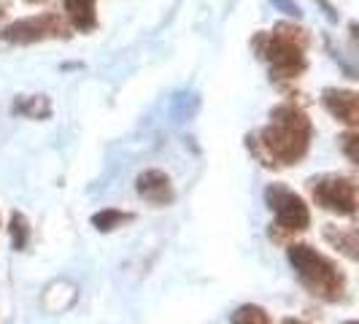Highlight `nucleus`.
<instances>
[{"label":"nucleus","instance_id":"obj_1","mask_svg":"<svg viewBox=\"0 0 359 324\" xmlns=\"http://www.w3.org/2000/svg\"><path fill=\"white\" fill-rule=\"evenodd\" d=\"M311 135L313 127L306 111L294 103H281L270 111L268 127H262L257 138L249 135V149L268 168L297 165L311 149Z\"/></svg>","mask_w":359,"mask_h":324},{"label":"nucleus","instance_id":"obj_2","mask_svg":"<svg viewBox=\"0 0 359 324\" xmlns=\"http://www.w3.org/2000/svg\"><path fill=\"white\" fill-rule=\"evenodd\" d=\"M289 265L294 268L300 284L324 303H341L346 300V273H343L330 257L319 254L308 243H292L287 249Z\"/></svg>","mask_w":359,"mask_h":324},{"label":"nucleus","instance_id":"obj_3","mask_svg":"<svg viewBox=\"0 0 359 324\" xmlns=\"http://www.w3.org/2000/svg\"><path fill=\"white\" fill-rule=\"evenodd\" d=\"M306 30L292 27V25H278L276 33L259 36L254 41L259 57L270 62V71L276 79H297L306 71Z\"/></svg>","mask_w":359,"mask_h":324},{"label":"nucleus","instance_id":"obj_4","mask_svg":"<svg viewBox=\"0 0 359 324\" xmlns=\"http://www.w3.org/2000/svg\"><path fill=\"white\" fill-rule=\"evenodd\" d=\"M311 195L316 200V205H322L324 211H332L338 216H354L357 214V181L338 173H324L308 181Z\"/></svg>","mask_w":359,"mask_h":324},{"label":"nucleus","instance_id":"obj_5","mask_svg":"<svg viewBox=\"0 0 359 324\" xmlns=\"http://www.w3.org/2000/svg\"><path fill=\"white\" fill-rule=\"evenodd\" d=\"M265 203L276 214V227L281 233H303L311 227V211L306 200L284 184H270L265 189Z\"/></svg>","mask_w":359,"mask_h":324},{"label":"nucleus","instance_id":"obj_6","mask_svg":"<svg viewBox=\"0 0 359 324\" xmlns=\"http://www.w3.org/2000/svg\"><path fill=\"white\" fill-rule=\"evenodd\" d=\"M68 25L57 14H38V17L19 19L14 25L3 27L0 38L8 41V43H38V41H46V38H68Z\"/></svg>","mask_w":359,"mask_h":324},{"label":"nucleus","instance_id":"obj_7","mask_svg":"<svg viewBox=\"0 0 359 324\" xmlns=\"http://www.w3.org/2000/svg\"><path fill=\"white\" fill-rule=\"evenodd\" d=\"M135 189L138 195L151 203V205H170L176 200V189L170 184V176L162 173V170H144L138 179H135Z\"/></svg>","mask_w":359,"mask_h":324},{"label":"nucleus","instance_id":"obj_8","mask_svg":"<svg viewBox=\"0 0 359 324\" xmlns=\"http://www.w3.org/2000/svg\"><path fill=\"white\" fill-rule=\"evenodd\" d=\"M322 103H324V108L332 114V116H338V119H341V122H346L348 127H357L359 125L357 92L335 90V87H330V90L322 92Z\"/></svg>","mask_w":359,"mask_h":324},{"label":"nucleus","instance_id":"obj_9","mask_svg":"<svg viewBox=\"0 0 359 324\" xmlns=\"http://www.w3.org/2000/svg\"><path fill=\"white\" fill-rule=\"evenodd\" d=\"M322 235L332 249H338L341 254H346L351 262L359 257V235H357L354 227H335V224H324Z\"/></svg>","mask_w":359,"mask_h":324},{"label":"nucleus","instance_id":"obj_10","mask_svg":"<svg viewBox=\"0 0 359 324\" xmlns=\"http://www.w3.org/2000/svg\"><path fill=\"white\" fill-rule=\"evenodd\" d=\"M65 11L71 17L73 27L81 33H90L97 27V8L95 0H65Z\"/></svg>","mask_w":359,"mask_h":324},{"label":"nucleus","instance_id":"obj_11","mask_svg":"<svg viewBox=\"0 0 359 324\" xmlns=\"http://www.w3.org/2000/svg\"><path fill=\"white\" fill-rule=\"evenodd\" d=\"M14 114L27 116V119H49L52 114V103L46 95H22L19 100H14Z\"/></svg>","mask_w":359,"mask_h":324},{"label":"nucleus","instance_id":"obj_12","mask_svg":"<svg viewBox=\"0 0 359 324\" xmlns=\"http://www.w3.org/2000/svg\"><path fill=\"white\" fill-rule=\"evenodd\" d=\"M135 216L130 214V211H119V208H106V211H100V214L92 216V227L97 230V233H111V230H116V227H125L130 224Z\"/></svg>","mask_w":359,"mask_h":324},{"label":"nucleus","instance_id":"obj_13","mask_svg":"<svg viewBox=\"0 0 359 324\" xmlns=\"http://www.w3.org/2000/svg\"><path fill=\"white\" fill-rule=\"evenodd\" d=\"M8 233H11V246L17 252H25L27 243H30V222H27V216L14 211L11 214V224H8Z\"/></svg>","mask_w":359,"mask_h":324},{"label":"nucleus","instance_id":"obj_14","mask_svg":"<svg viewBox=\"0 0 359 324\" xmlns=\"http://www.w3.org/2000/svg\"><path fill=\"white\" fill-rule=\"evenodd\" d=\"M230 324H273V319L268 316V311L259 306H241L230 316Z\"/></svg>","mask_w":359,"mask_h":324},{"label":"nucleus","instance_id":"obj_15","mask_svg":"<svg viewBox=\"0 0 359 324\" xmlns=\"http://www.w3.org/2000/svg\"><path fill=\"white\" fill-rule=\"evenodd\" d=\"M341 144H343V151H346V157L351 162H357V135L354 133H346L341 138Z\"/></svg>","mask_w":359,"mask_h":324},{"label":"nucleus","instance_id":"obj_16","mask_svg":"<svg viewBox=\"0 0 359 324\" xmlns=\"http://www.w3.org/2000/svg\"><path fill=\"white\" fill-rule=\"evenodd\" d=\"M273 6H278L289 17H300V6H297L294 0H273Z\"/></svg>","mask_w":359,"mask_h":324},{"label":"nucleus","instance_id":"obj_17","mask_svg":"<svg viewBox=\"0 0 359 324\" xmlns=\"http://www.w3.org/2000/svg\"><path fill=\"white\" fill-rule=\"evenodd\" d=\"M6 14H8V3H6V0H0V19L6 17Z\"/></svg>","mask_w":359,"mask_h":324},{"label":"nucleus","instance_id":"obj_18","mask_svg":"<svg viewBox=\"0 0 359 324\" xmlns=\"http://www.w3.org/2000/svg\"><path fill=\"white\" fill-rule=\"evenodd\" d=\"M284 324H306V322H303V319H292V316H287V319H284Z\"/></svg>","mask_w":359,"mask_h":324},{"label":"nucleus","instance_id":"obj_19","mask_svg":"<svg viewBox=\"0 0 359 324\" xmlns=\"http://www.w3.org/2000/svg\"><path fill=\"white\" fill-rule=\"evenodd\" d=\"M27 3H43V0H27Z\"/></svg>","mask_w":359,"mask_h":324},{"label":"nucleus","instance_id":"obj_20","mask_svg":"<svg viewBox=\"0 0 359 324\" xmlns=\"http://www.w3.org/2000/svg\"><path fill=\"white\" fill-rule=\"evenodd\" d=\"M343 324H359V322H354V319H351V322H343Z\"/></svg>","mask_w":359,"mask_h":324}]
</instances>
